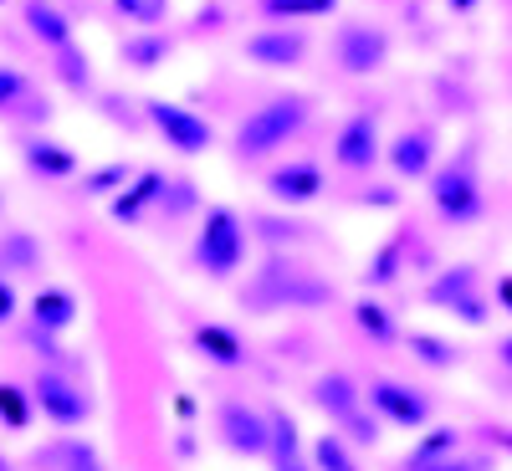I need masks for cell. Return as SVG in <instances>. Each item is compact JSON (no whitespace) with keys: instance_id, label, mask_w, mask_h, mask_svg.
I'll return each mask as SVG.
<instances>
[{"instance_id":"6da1fadb","label":"cell","mask_w":512,"mask_h":471,"mask_svg":"<svg viewBox=\"0 0 512 471\" xmlns=\"http://www.w3.org/2000/svg\"><path fill=\"white\" fill-rule=\"evenodd\" d=\"M328 303H338V287L323 272H313L308 262H297V256H267V262L251 272V282L241 287V308L256 313V318L313 313V308H328Z\"/></svg>"},{"instance_id":"7a4b0ae2","label":"cell","mask_w":512,"mask_h":471,"mask_svg":"<svg viewBox=\"0 0 512 471\" xmlns=\"http://www.w3.org/2000/svg\"><path fill=\"white\" fill-rule=\"evenodd\" d=\"M313 123V98L308 93H277L267 103H256L241 128H236V139H231V154L241 164H262L272 154H282L287 144L303 139V128Z\"/></svg>"},{"instance_id":"3957f363","label":"cell","mask_w":512,"mask_h":471,"mask_svg":"<svg viewBox=\"0 0 512 471\" xmlns=\"http://www.w3.org/2000/svg\"><path fill=\"white\" fill-rule=\"evenodd\" d=\"M431 205H436V216L441 226L461 231V226H477L487 216V190H482V154L477 144L466 139L446 164L431 169Z\"/></svg>"},{"instance_id":"277c9868","label":"cell","mask_w":512,"mask_h":471,"mask_svg":"<svg viewBox=\"0 0 512 471\" xmlns=\"http://www.w3.org/2000/svg\"><path fill=\"white\" fill-rule=\"evenodd\" d=\"M246 256H251V231L246 221L236 216L231 205H210L200 226H195V241H190V262L200 277L210 282H231L241 267H246Z\"/></svg>"},{"instance_id":"5b68a950","label":"cell","mask_w":512,"mask_h":471,"mask_svg":"<svg viewBox=\"0 0 512 471\" xmlns=\"http://www.w3.org/2000/svg\"><path fill=\"white\" fill-rule=\"evenodd\" d=\"M144 118L164 139V149H175L185 159H200V154L216 149V128H210V118H200L195 108H185L175 98H144Z\"/></svg>"},{"instance_id":"8992f818","label":"cell","mask_w":512,"mask_h":471,"mask_svg":"<svg viewBox=\"0 0 512 471\" xmlns=\"http://www.w3.org/2000/svg\"><path fill=\"white\" fill-rule=\"evenodd\" d=\"M328 52H333V67L344 77H374V72L390 67V31L374 26V21H338Z\"/></svg>"},{"instance_id":"52a82bcc","label":"cell","mask_w":512,"mask_h":471,"mask_svg":"<svg viewBox=\"0 0 512 471\" xmlns=\"http://www.w3.org/2000/svg\"><path fill=\"white\" fill-rule=\"evenodd\" d=\"M328 159H333V169H344V175H369V169L384 159L379 108L359 103L344 123H338V134H333V144H328Z\"/></svg>"},{"instance_id":"ba28073f","label":"cell","mask_w":512,"mask_h":471,"mask_svg":"<svg viewBox=\"0 0 512 471\" xmlns=\"http://www.w3.org/2000/svg\"><path fill=\"white\" fill-rule=\"evenodd\" d=\"M308 52H313L308 26H292V21H267L262 31H251L241 41V57L267 72H297L308 62Z\"/></svg>"},{"instance_id":"9c48e42d","label":"cell","mask_w":512,"mask_h":471,"mask_svg":"<svg viewBox=\"0 0 512 471\" xmlns=\"http://www.w3.org/2000/svg\"><path fill=\"white\" fill-rule=\"evenodd\" d=\"M425 303H431V308H446V313L461 318L466 328H482V323L492 318V303L482 297V277H477V267H466V262L446 267L431 287H425Z\"/></svg>"},{"instance_id":"30bf717a","label":"cell","mask_w":512,"mask_h":471,"mask_svg":"<svg viewBox=\"0 0 512 471\" xmlns=\"http://www.w3.org/2000/svg\"><path fill=\"white\" fill-rule=\"evenodd\" d=\"M364 405L384 420V425H395V431H425L431 425V395L415 390V384L405 379H369L364 384Z\"/></svg>"},{"instance_id":"8fae6325","label":"cell","mask_w":512,"mask_h":471,"mask_svg":"<svg viewBox=\"0 0 512 471\" xmlns=\"http://www.w3.org/2000/svg\"><path fill=\"white\" fill-rule=\"evenodd\" d=\"M216 436L226 451L246 456V461H267V446H272V415L256 410L246 400H221L216 405Z\"/></svg>"},{"instance_id":"7c38bea8","label":"cell","mask_w":512,"mask_h":471,"mask_svg":"<svg viewBox=\"0 0 512 471\" xmlns=\"http://www.w3.org/2000/svg\"><path fill=\"white\" fill-rule=\"evenodd\" d=\"M31 400H36V410L47 415L52 425H62V431H77V425L93 420V400L82 395V384L72 374H62V369H36Z\"/></svg>"},{"instance_id":"4fadbf2b","label":"cell","mask_w":512,"mask_h":471,"mask_svg":"<svg viewBox=\"0 0 512 471\" xmlns=\"http://www.w3.org/2000/svg\"><path fill=\"white\" fill-rule=\"evenodd\" d=\"M323 190H328V169L318 159H287V164H272L267 169V195L277 205H287V210L313 205Z\"/></svg>"},{"instance_id":"5bb4252c","label":"cell","mask_w":512,"mask_h":471,"mask_svg":"<svg viewBox=\"0 0 512 471\" xmlns=\"http://www.w3.org/2000/svg\"><path fill=\"white\" fill-rule=\"evenodd\" d=\"M384 164L395 169V180H431L436 169V128H405V134H395L390 144H384Z\"/></svg>"},{"instance_id":"9a60e30c","label":"cell","mask_w":512,"mask_h":471,"mask_svg":"<svg viewBox=\"0 0 512 471\" xmlns=\"http://www.w3.org/2000/svg\"><path fill=\"white\" fill-rule=\"evenodd\" d=\"M164 195H169V175H164V169H139V175L108 200V216L118 226H139L154 205H164Z\"/></svg>"},{"instance_id":"2e32d148","label":"cell","mask_w":512,"mask_h":471,"mask_svg":"<svg viewBox=\"0 0 512 471\" xmlns=\"http://www.w3.org/2000/svg\"><path fill=\"white\" fill-rule=\"evenodd\" d=\"M21 164L31 169L36 180H77L82 175V159L72 144L62 139H47V134H21Z\"/></svg>"},{"instance_id":"e0dca14e","label":"cell","mask_w":512,"mask_h":471,"mask_svg":"<svg viewBox=\"0 0 512 471\" xmlns=\"http://www.w3.org/2000/svg\"><path fill=\"white\" fill-rule=\"evenodd\" d=\"M308 400L328 415V425H344L349 415H359V410H364V384H359L354 374H344V369H328V374H318V379H313Z\"/></svg>"},{"instance_id":"ac0fdd59","label":"cell","mask_w":512,"mask_h":471,"mask_svg":"<svg viewBox=\"0 0 512 471\" xmlns=\"http://www.w3.org/2000/svg\"><path fill=\"white\" fill-rule=\"evenodd\" d=\"M267 415H272V446H267L272 471H313V451L303 446V431H297V420H292L282 405H272Z\"/></svg>"},{"instance_id":"d6986e66","label":"cell","mask_w":512,"mask_h":471,"mask_svg":"<svg viewBox=\"0 0 512 471\" xmlns=\"http://www.w3.org/2000/svg\"><path fill=\"white\" fill-rule=\"evenodd\" d=\"M77 297H72V287H41L36 297H31V328L36 333H47V338H62L72 323H77Z\"/></svg>"},{"instance_id":"ffe728a7","label":"cell","mask_w":512,"mask_h":471,"mask_svg":"<svg viewBox=\"0 0 512 471\" xmlns=\"http://www.w3.org/2000/svg\"><path fill=\"white\" fill-rule=\"evenodd\" d=\"M190 338H195V349H200V359H210L216 369H246V344H241V333L236 328H226V323H195L190 328Z\"/></svg>"},{"instance_id":"44dd1931","label":"cell","mask_w":512,"mask_h":471,"mask_svg":"<svg viewBox=\"0 0 512 471\" xmlns=\"http://www.w3.org/2000/svg\"><path fill=\"white\" fill-rule=\"evenodd\" d=\"M169 52H175V41H169L159 26H134V36H123V41H118V62H123V67H134V72H154V67H164Z\"/></svg>"},{"instance_id":"7402d4cb","label":"cell","mask_w":512,"mask_h":471,"mask_svg":"<svg viewBox=\"0 0 512 471\" xmlns=\"http://www.w3.org/2000/svg\"><path fill=\"white\" fill-rule=\"evenodd\" d=\"M26 26H31V36L41 41L47 52H62V47H72V16L67 11H57L52 0H26Z\"/></svg>"},{"instance_id":"603a6c76","label":"cell","mask_w":512,"mask_h":471,"mask_svg":"<svg viewBox=\"0 0 512 471\" xmlns=\"http://www.w3.org/2000/svg\"><path fill=\"white\" fill-rule=\"evenodd\" d=\"M47 251L31 231H0V272L6 277H26V272H41Z\"/></svg>"},{"instance_id":"cb8c5ba5","label":"cell","mask_w":512,"mask_h":471,"mask_svg":"<svg viewBox=\"0 0 512 471\" xmlns=\"http://www.w3.org/2000/svg\"><path fill=\"white\" fill-rule=\"evenodd\" d=\"M461 451V431L456 425H436V431H425L420 441H415V451L405 456V466L400 471H436L446 456H456Z\"/></svg>"},{"instance_id":"d4e9b609","label":"cell","mask_w":512,"mask_h":471,"mask_svg":"<svg viewBox=\"0 0 512 471\" xmlns=\"http://www.w3.org/2000/svg\"><path fill=\"white\" fill-rule=\"evenodd\" d=\"M134 175H139V169L128 164V159H113V164H98V169H82V175H77V190L88 195V200H113Z\"/></svg>"},{"instance_id":"484cf974","label":"cell","mask_w":512,"mask_h":471,"mask_svg":"<svg viewBox=\"0 0 512 471\" xmlns=\"http://www.w3.org/2000/svg\"><path fill=\"white\" fill-rule=\"evenodd\" d=\"M354 323H359V333L369 338L374 349H390V344H400V323H395V313L384 308V303H374V297H364V303L354 308Z\"/></svg>"},{"instance_id":"4316f807","label":"cell","mask_w":512,"mask_h":471,"mask_svg":"<svg viewBox=\"0 0 512 471\" xmlns=\"http://www.w3.org/2000/svg\"><path fill=\"white\" fill-rule=\"evenodd\" d=\"M308 451H313V471H359L354 441H349L344 431H338V425H333V431H323Z\"/></svg>"},{"instance_id":"83f0119b","label":"cell","mask_w":512,"mask_h":471,"mask_svg":"<svg viewBox=\"0 0 512 471\" xmlns=\"http://www.w3.org/2000/svg\"><path fill=\"white\" fill-rule=\"evenodd\" d=\"M256 11L267 21H292V26H308L318 16H333L338 0H256Z\"/></svg>"},{"instance_id":"f1b7e54d","label":"cell","mask_w":512,"mask_h":471,"mask_svg":"<svg viewBox=\"0 0 512 471\" xmlns=\"http://www.w3.org/2000/svg\"><path fill=\"white\" fill-rule=\"evenodd\" d=\"M400 267H405V236H390L364 262V287H390L400 277Z\"/></svg>"},{"instance_id":"f546056e","label":"cell","mask_w":512,"mask_h":471,"mask_svg":"<svg viewBox=\"0 0 512 471\" xmlns=\"http://www.w3.org/2000/svg\"><path fill=\"white\" fill-rule=\"evenodd\" d=\"M405 349H410L425 369H456V364H461V349L446 344V338H436V333H405Z\"/></svg>"},{"instance_id":"4dcf8cb0","label":"cell","mask_w":512,"mask_h":471,"mask_svg":"<svg viewBox=\"0 0 512 471\" xmlns=\"http://www.w3.org/2000/svg\"><path fill=\"white\" fill-rule=\"evenodd\" d=\"M31 415H36L31 390H21V384H0V431L21 436L26 425H31Z\"/></svg>"},{"instance_id":"1f68e13d","label":"cell","mask_w":512,"mask_h":471,"mask_svg":"<svg viewBox=\"0 0 512 471\" xmlns=\"http://www.w3.org/2000/svg\"><path fill=\"white\" fill-rule=\"evenodd\" d=\"M47 466L52 471H103V461H98V451L88 441H57L47 451Z\"/></svg>"},{"instance_id":"d6a6232c","label":"cell","mask_w":512,"mask_h":471,"mask_svg":"<svg viewBox=\"0 0 512 471\" xmlns=\"http://www.w3.org/2000/svg\"><path fill=\"white\" fill-rule=\"evenodd\" d=\"M57 57V77L67 82L72 93H88L93 88V62H88V52H77V41L72 47H62V52H52Z\"/></svg>"},{"instance_id":"836d02e7","label":"cell","mask_w":512,"mask_h":471,"mask_svg":"<svg viewBox=\"0 0 512 471\" xmlns=\"http://www.w3.org/2000/svg\"><path fill=\"white\" fill-rule=\"evenodd\" d=\"M31 103V77L11 62H0V113H16Z\"/></svg>"},{"instance_id":"e575fe53","label":"cell","mask_w":512,"mask_h":471,"mask_svg":"<svg viewBox=\"0 0 512 471\" xmlns=\"http://www.w3.org/2000/svg\"><path fill=\"white\" fill-rule=\"evenodd\" d=\"M169 6H175V0H113V11L123 21H134V26H164Z\"/></svg>"},{"instance_id":"d590c367","label":"cell","mask_w":512,"mask_h":471,"mask_svg":"<svg viewBox=\"0 0 512 471\" xmlns=\"http://www.w3.org/2000/svg\"><path fill=\"white\" fill-rule=\"evenodd\" d=\"M338 431H344V436H349L354 446H379V431H384V420H379V415H374V410L364 405L359 415H349L344 425H338Z\"/></svg>"},{"instance_id":"8d00e7d4","label":"cell","mask_w":512,"mask_h":471,"mask_svg":"<svg viewBox=\"0 0 512 471\" xmlns=\"http://www.w3.org/2000/svg\"><path fill=\"white\" fill-rule=\"evenodd\" d=\"M16 318H21V292L6 272H0V328H11Z\"/></svg>"},{"instance_id":"74e56055","label":"cell","mask_w":512,"mask_h":471,"mask_svg":"<svg viewBox=\"0 0 512 471\" xmlns=\"http://www.w3.org/2000/svg\"><path fill=\"white\" fill-rule=\"evenodd\" d=\"M436 471H492V461H487V456H461V451H456V456H446Z\"/></svg>"},{"instance_id":"f35d334b","label":"cell","mask_w":512,"mask_h":471,"mask_svg":"<svg viewBox=\"0 0 512 471\" xmlns=\"http://www.w3.org/2000/svg\"><path fill=\"white\" fill-rule=\"evenodd\" d=\"M492 292H497L502 313H512V272H507V277H497V287H492Z\"/></svg>"},{"instance_id":"ab89813d","label":"cell","mask_w":512,"mask_h":471,"mask_svg":"<svg viewBox=\"0 0 512 471\" xmlns=\"http://www.w3.org/2000/svg\"><path fill=\"white\" fill-rule=\"evenodd\" d=\"M497 354H502V364L512 369V338H502V344H497Z\"/></svg>"},{"instance_id":"60d3db41","label":"cell","mask_w":512,"mask_h":471,"mask_svg":"<svg viewBox=\"0 0 512 471\" xmlns=\"http://www.w3.org/2000/svg\"><path fill=\"white\" fill-rule=\"evenodd\" d=\"M446 6H451V11H472V6H477V0H446Z\"/></svg>"},{"instance_id":"b9f144b4","label":"cell","mask_w":512,"mask_h":471,"mask_svg":"<svg viewBox=\"0 0 512 471\" xmlns=\"http://www.w3.org/2000/svg\"><path fill=\"white\" fill-rule=\"evenodd\" d=\"M0 216H6V200H0Z\"/></svg>"},{"instance_id":"7bdbcfd3","label":"cell","mask_w":512,"mask_h":471,"mask_svg":"<svg viewBox=\"0 0 512 471\" xmlns=\"http://www.w3.org/2000/svg\"><path fill=\"white\" fill-rule=\"evenodd\" d=\"M0 6H6V0H0Z\"/></svg>"}]
</instances>
